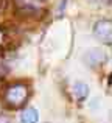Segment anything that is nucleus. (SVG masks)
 I'll list each match as a JSON object with an SVG mask.
<instances>
[{
    "label": "nucleus",
    "mask_w": 112,
    "mask_h": 123,
    "mask_svg": "<svg viewBox=\"0 0 112 123\" xmlns=\"http://www.w3.org/2000/svg\"><path fill=\"white\" fill-rule=\"evenodd\" d=\"M27 97H28V89L25 84H12V86L8 87V90L5 93L6 103L9 106H12V108L22 106L25 103V100H27Z\"/></svg>",
    "instance_id": "1"
},
{
    "label": "nucleus",
    "mask_w": 112,
    "mask_h": 123,
    "mask_svg": "<svg viewBox=\"0 0 112 123\" xmlns=\"http://www.w3.org/2000/svg\"><path fill=\"white\" fill-rule=\"evenodd\" d=\"M94 34L97 39H100L104 44H111L112 39V24L107 19H103V20H98L94 27Z\"/></svg>",
    "instance_id": "2"
},
{
    "label": "nucleus",
    "mask_w": 112,
    "mask_h": 123,
    "mask_svg": "<svg viewBox=\"0 0 112 123\" xmlns=\"http://www.w3.org/2000/svg\"><path fill=\"white\" fill-rule=\"evenodd\" d=\"M84 59H86V62H87L89 66L97 67V66H100V64L104 62V59H106V55H104L101 50L94 48V50H90V51H87V53H86Z\"/></svg>",
    "instance_id": "3"
},
{
    "label": "nucleus",
    "mask_w": 112,
    "mask_h": 123,
    "mask_svg": "<svg viewBox=\"0 0 112 123\" xmlns=\"http://www.w3.org/2000/svg\"><path fill=\"white\" fill-rule=\"evenodd\" d=\"M72 92H73V97L78 101H84L89 95V86L86 83H75L72 87Z\"/></svg>",
    "instance_id": "4"
},
{
    "label": "nucleus",
    "mask_w": 112,
    "mask_h": 123,
    "mask_svg": "<svg viewBox=\"0 0 112 123\" xmlns=\"http://www.w3.org/2000/svg\"><path fill=\"white\" fill-rule=\"evenodd\" d=\"M22 123H37L39 122V112L34 108H27L20 115Z\"/></svg>",
    "instance_id": "5"
},
{
    "label": "nucleus",
    "mask_w": 112,
    "mask_h": 123,
    "mask_svg": "<svg viewBox=\"0 0 112 123\" xmlns=\"http://www.w3.org/2000/svg\"><path fill=\"white\" fill-rule=\"evenodd\" d=\"M0 123H11V118L6 115H0Z\"/></svg>",
    "instance_id": "6"
},
{
    "label": "nucleus",
    "mask_w": 112,
    "mask_h": 123,
    "mask_svg": "<svg viewBox=\"0 0 112 123\" xmlns=\"http://www.w3.org/2000/svg\"><path fill=\"white\" fill-rule=\"evenodd\" d=\"M2 5H3V0H0V8H2Z\"/></svg>",
    "instance_id": "7"
}]
</instances>
